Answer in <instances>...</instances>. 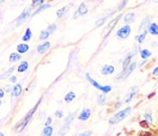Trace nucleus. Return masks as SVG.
Masks as SVG:
<instances>
[{"label": "nucleus", "mask_w": 158, "mask_h": 136, "mask_svg": "<svg viewBox=\"0 0 158 136\" xmlns=\"http://www.w3.org/2000/svg\"><path fill=\"white\" fill-rule=\"evenodd\" d=\"M49 31L48 30H43L41 33H40V40H47L49 37Z\"/></svg>", "instance_id": "obj_30"}, {"label": "nucleus", "mask_w": 158, "mask_h": 136, "mask_svg": "<svg viewBox=\"0 0 158 136\" xmlns=\"http://www.w3.org/2000/svg\"><path fill=\"white\" fill-rule=\"evenodd\" d=\"M131 111H132V107H126L125 110H121V111H119L116 115H114V116L110 118V121H109V123L110 124H116V123H119L120 121H124L129 113H131Z\"/></svg>", "instance_id": "obj_1"}, {"label": "nucleus", "mask_w": 158, "mask_h": 136, "mask_svg": "<svg viewBox=\"0 0 158 136\" xmlns=\"http://www.w3.org/2000/svg\"><path fill=\"white\" fill-rule=\"evenodd\" d=\"M30 12H31V9H28V10H25L23 13H22L20 14V16L18 17V19H17V21H16V25L17 26H19L22 23H23V21L29 17V16H30Z\"/></svg>", "instance_id": "obj_8"}, {"label": "nucleus", "mask_w": 158, "mask_h": 136, "mask_svg": "<svg viewBox=\"0 0 158 136\" xmlns=\"http://www.w3.org/2000/svg\"><path fill=\"white\" fill-rule=\"evenodd\" d=\"M42 134H43V135H46V136L52 135V134H53V128H52V127H49V125H46V128L43 129Z\"/></svg>", "instance_id": "obj_28"}, {"label": "nucleus", "mask_w": 158, "mask_h": 136, "mask_svg": "<svg viewBox=\"0 0 158 136\" xmlns=\"http://www.w3.org/2000/svg\"><path fill=\"white\" fill-rule=\"evenodd\" d=\"M144 119H145V122L147 124L152 123V115H151V112H145V115H144Z\"/></svg>", "instance_id": "obj_26"}, {"label": "nucleus", "mask_w": 158, "mask_h": 136, "mask_svg": "<svg viewBox=\"0 0 158 136\" xmlns=\"http://www.w3.org/2000/svg\"><path fill=\"white\" fill-rule=\"evenodd\" d=\"M90 115H91V110L90 109H85V110H83L80 113H79L78 118H79V121H86L90 117Z\"/></svg>", "instance_id": "obj_12"}, {"label": "nucleus", "mask_w": 158, "mask_h": 136, "mask_svg": "<svg viewBox=\"0 0 158 136\" xmlns=\"http://www.w3.org/2000/svg\"><path fill=\"white\" fill-rule=\"evenodd\" d=\"M105 100H107V98H105V94H99L98 97H97V102H98V104H104L105 103Z\"/></svg>", "instance_id": "obj_31"}, {"label": "nucleus", "mask_w": 158, "mask_h": 136, "mask_svg": "<svg viewBox=\"0 0 158 136\" xmlns=\"http://www.w3.org/2000/svg\"><path fill=\"white\" fill-rule=\"evenodd\" d=\"M41 100H42V99H40V100H38V102H37V104H36V105H35V106L32 107V109L30 110V112H29V113L26 115V116H25V118L23 119V122H22V123H19V124H18L17 127H16V130H17V131H22V130H23V129L25 128V125L28 124V122H29V121H30L31 116H32V115H34L35 110H36V109H37V106L40 105V103H41Z\"/></svg>", "instance_id": "obj_2"}, {"label": "nucleus", "mask_w": 158, "mask_h": 136, "mask_svg": "<svg viewBox=\"0 0 158 136\" xmlns=\"http://www.w3.org/2000/svg\"><path fill=\"white\" fill-rule=\"evenodd\" d=\"M49 7H50V5H49V4H42V5L38 7V9H37V10H36V11L32 13V16H36V14H38L40 12H42V11H45V10L49 9Z\"/></svg>", "instance_id": "obj_21"}, {"label": "nucleus", "mask_w": 158, "mask_h": 136, "mask_svg": "<svg viewBox=\"0 0 158 136\" xmlns=\"http://www.w3.org/2000/svg\"><path fill=\"white\" fill-rule=\"evenodd\" d=\"M146 35H147V30L142 31V33L140 36H136V37H135V40L139 42V44H141V43L144 42V40H145V37H146Z\"/></svg>", "instance_id": "obj_24"}, {"label": "nucleus", "mask_w": 158, "mask_h": 136, "mask_svg": "<svg viewBox=\"0 0 158 136\" xmlns=\"http://www.w3.org/2000/svg\"><path fill=\"white\" fill-rule=\"evenodd\" d=\"M135 67H136V62H131V63L128 64V67L125 68L124 72H122V73L116 78V80H124V79H126V78L135 69Z\"/></svg>", "instance_id": "obj_4"}, {"label": "nucleus", "mask_w": 158, "mask_h": 136, "mask_svg": "<svg viewBox=\"0 0 158 136\" xmlns=\"http://www.w3.org/2000/svg\"><path fill=\"white\" fill-rule=\"evenodd\" d=\"M108 18V16H105V17H103V18H101V19H98L97 21H96V26H101L102 24H104V21H105V19Z\"/></svg>", "instance_id": "obj_32"}, {"label": "nucleus", "mask_w": 158, "mask_h": 136, "mask_svg": "<svg viewBox=\"0 0 158 136\" xmlns=\"http://www.w3.org/2000/svg\"><path fill=\"white\" fill-rule=\"evenodd\" d=\"M28 66H29V64H28L26 61L22 62V63L19 64V66H18V72H19V73H23V72H25V70L28 69Z\"/></svg>", "instance_id": "obj_23"}, {"label": "nucleus", "mask_w": 158, "mask_h": 136, "mask_svg": "<svg viewBox=\"0 0 158 136\" xmlns=\"http://www.w3.org/2000/svg\"><path fill=\"white\" fill-rule=\"evenodd\" d=\"M86 13H88V6L83 3V4H80V6H79L78 11L74 13V18H77L79 16H84V14H86Z\"/></svg>", "instance_id": "obj_10"}, {"label": "nucleus", "mask_w": 158, "mask_h": 136, "mask_svg": "<svg viewBox=\"0 0 158 136\" xmlns=\"http://www.w3.org/2000/svg\"><path fill=\"white\" fill-rule=\"evenodd\" d=\"M13 69H14V67H11L10 69H7V70L5 72V73L3 74V75H0V80H4V79H6L7 76H10V75H11V73L13 72Z\"/></svg>", "instance_id": "obj_27"}, {"label": "nucleus", "mask_w": 158, "mask_h": 136, "mask_svg": "<svg viewBox=\"0 0 158 136\" xmlns=\"http://www.w3.org/2000/svg\"><path fill=\"white\" fill-rule=\"evenodd\" d=\"M114 66H111V64H105V66L102 67V74L103 75H109V74H113L114 73Z\"/></svg>", "instance_id": "obj_11"}, {"label": "nucleus", "mask_w": 158, "mask_h": 136, "mask_svg": "<svg viewBox=\"0 0 158 136\" xmlns=\"http://www.w3.org/2000/svg\"><path fill=\"white\" fill-rule=\"evenodd\" d=\"M55 116H56L57 118H61V117L63 116V113H62V111L59 110V111H56V112H55Z\"/></svg>", "instance_id": "obj_36"}, {"label": "nucleus", "mask_w": 158, "mask_h": 136, "mask_svg": "<svg viewBox=\"0 0 158 136\" xmlns=\"http://www.w3.org/2000/svg\"><path fill=\"white\" fill-rule=\"evenodd\" d=\"M151 20H152V17H151V16H147V17L144 18L140 26H139V31H145L146 29H149V26L151 24Z\"/></svg>", "instance_id": "obj_7"}, {"label": "nucleus", "mask_w": 158, "mask_h": 136, "mask_svg": "<svg viewBox=\"0 0 158 136\" xmlns=\"http://www.w3.org/2000/svg\"><path fill=\"white\" fill-rule=\"evenodd\" d=\"M49 48H50V43H49V42H45V43H42V44H40V46L37 47V52H38L40 54H45Z\"/></svg>", "instance_id": "obj_13"}, {"label": "nucleus", "mask_w": 158, "mask_h": 136, "mask_svg": "<svg viewBox=\"0 0 158 136\" xmlns=\"http://www.w3.org/2000/svg\"><path fill=\"white\" fill-rule=\"evenodd\" d=\"M138 91H139V87L138 86H133V87L128 91V93H127V96H126V98H125V103H129L131 100L133 99V97L138 93Z\"/></svg>", "instance_id": "obj_6"}, {"label": "nucleus", "mask_w": 158, "mask_h": 136, "mask_svg": "<svg viewBox=\"0 0 158 136\" xmlns=\"http://www.w3.org/2000/svg\"><path fill=\"white\" fill-rule=\"evenodd\" d=\"M31 36H32L31 30H30V29H26V31H25V33H24L23 37H22V40H23V41H29V40L31 38Z\"/></svg>", "instance_id": "obj_25"}, {"label": "nucleus", "mask_w": 158, "mask_h": 136, "mask_svg": "<svg viewBox=\"0 0 158 136\" xmlns=\"http://www.w3.org/2000/svg\"><path fill=\"white\" fill-rule=\"evenodd\" d=\"M18 60H20V54H11V56H10V61L11 62H16V61H18Z\"/></svg>", "instance_id": "obj_29"}, {"label": "nucleus", "mask_w": 158, "mask_h": 136, "mask_svg": "<svg viewBox=\"0 0 158 136\" xmlns=\"http://www.w3.org/2000/svg\"><path fill=\"white\" fill-rule=\"evenodd\" d=\"M20 92H22V86L19 84L14 85V87L12 88V96L13 97H18L20 94Z\"/></svg>", "instance_id": "obj_17"}, {"label": "nucleus", "mask_w": 158, "mask_h": 136, "mask_svg": "<svg viewBox=\"0 0 158 136\" xmlns=\"http://www.w3.org/2000/svg\"><path fill=\"white\" fill-rule=\"evenodd\" d=\"M86 79L90 81V84L93 86V87H96L97 90H99V91H102L103 93H108V92H110L111 91V87L110 86H102V85H99L96 80H93V79L89 75V74H86Z\"/></svg>", "instance_id": "obj_3"}, {"label": "nucleus", "mask_w": 158, "mask_h": 136, "mask_svg": "<svg viewBox=\"0 0 158 136\" xmlns=\"http://www.w3.org/2000/svg\"><path fill=\"white\" fill-rule=\"evenodd\" d=\"M147 31L153 36H158V25L156 23H151L149 29H147Z\"/></svg>", "instance_id": "obj_14"}, {"label": "nucleus", "mask_w": 158, "mask_h": 136, "mask_svg": "<svg viewBox=\"0 0 158 136\" xmlns=\"http://www.w3.org/2000/svg\"><path fill=\"white\" fill-rule=\"evenodd\" d=\"M50 123H52V118L49 117V118H47V121H46V125H49Z\"/></svg>", "instance_id": "obj_38"}, {"label": "nucleus", "mask_w": 158, "mask_h": 136, "mask_svg": "<svg viewBox=\"0 0 158 136\" xmlns=\"http://www.w3.org/2000/svg\"><path fill=\"white\" fill-rule=\"evenodd\" d=\"M5 1V0H0V3H4Z\"/></svg>", "instance_id": "obj_44"}, {"label": "nucleus", "mask_w": 158, "mask_h": 136, "mask_svg": "<svg viewBox=\"0 0 158 136\" xmlns=\"http://www.w3.org/2000/svg\"><path fill=\"white\" fill-rule=\"evenodd\" d=\"M11 81H12V82H16V81H17V78H16V76H12V78H11Z\"/></svg>", "instance_id": "obj_40"}, {"label": "nucleus", "mask_w": 158, "mask_h": 136, "mask_svg": "<svg viewBox=\"0 0 158 136\" xmlns=\"http://www.w3.org/2000/svg\"><path fill=\"white\" fill-rule=\"evenodd\" d=\"M127 3H128V0H122V3H121V4H120V6L117 7V10H119V11L124 10V9H125V6L127 5Z\"/></svg>", "instance_id": "obj_33"}, {"label": "nucleus", "mask_w": 158, "mask_h": 136, "mask_svg": "<svg viewBox=\"0 0 158 136\" xmlns=\"http://www.w3.org/2000/svg\"><path fill=\"white\" fill-rule=\"evenodd\" d=\"M74 117H76V113H71L70 116H68L66 119H65V125H63V128H62V129H66V128H67V127L72 123V121L74 119Z\"/></svg>", "instance_id": "obj_20"}, {"label": "nucleus", "mask_w": 158, "mask_h": 136, "mask_svg": "<svg viewBox=\"0 0 158 136\" xmlns=\"http://www.w3.org/2000/svg\"><path fill=\"white\" fill-rule=\"evenodd\" d=\"M76 98V94L73 92H68L66 96H65V102L66 103H70V102H72V100H73Z\"/></svg>", "instance_id": "obj_22"}, {"label": "nucleus", "mask_w": 158, "mask_h": 136, "mask_svg": "<svg viewBox=\"0 0 158 136\" xmlns=\"http://www.w3.org/2000/svg\"><path fill=\"white\" fill-rule=\"evenodd\" d=\"M68 10H70V6H68V5H67V6H63L62 9H60V10H57V12H56L57 17H59V18H62L65 14L68 12Z\"/></svg>", "instance_id": "obj_16"}, {"label": "nucleus", "mask_w": 158, "mask_h": 136, "mask_svg": "<svg viewBox=\"0 0 158 136\" xmlns=\"http://www.w3.org/2000/svg\"><path fill=\"white\" fill-rule=\"evenodd\" d=\"M124 19H125V21H126V24H129V23H132V21H134L135 14H134L133 12H129V13H127L126 16L124 17Z\"/></svg>", "instance_id": "obj_15"}, {"label": "nucleus", "mask_w": 158, "mask_h": 136, "mask_svg": "<svg viewBox=\"0 0 158 136\" xmlns=\"http://www.w3.org/2000/svg\"><path fill=\"white\" fill-rule=\"evenodd\" d=\"M136 52H138V47H135V48L132 50V53H129V54L125 57V60H124V69L128 67V64L131 63V59H132V57L135 55V53H136Z\"/></svg>", "instance_id": "obj_9"}, {"label": "nucleus", "mask_w": 158, "mask_h": 136, "mask_svg": "<svg viewBox=\"0 0 158 136\" xmlns=\"http://www.w3.org/2000/svg\"><path fill=\"white\" fill-rule=\"evenodd\" d=\"M129 35H131V25L122 26L121 29H119L117 32H116V36L119 38H127Z\"/></svg>", "instance_id": "obj_5"}, {"label": "nucleus", "mask_w": 158, "mask_h": 136, "mask_svg": "<svg viewBox=\"0 0 158 136\" xmlns=\"http://www.w3.org/2000/svg\"><path fill=\"white\" fill-rule=\"evenodd\" d=\"M47 30L49 31V33H50V35H52V33H53V32H54V31L56 30V25H55V24H53V25H50V26H49V27L47 29Z\"/></svg>", "instance_id": "obj_34"}, {"label": "nucleus", "mask_w": 158, "mask_h": 136, "mask_svg": "<svg viewBox=\"0 0 158 136\" xmlns=\"http://www.w3.org/2000/svg\"><path fill=\"white\" fill-rule=\"evenodd\" d=\"M140 56L142 57L144 60H147V59L151 57V52L149 49H141L140 50Z\"/></svg>", "instance_id": "obj_19"}, {"label": "nucleus", "mask_w": 158, "mask_h": 136, "mask_svg": "<svg viewBox=\"0 0 158 136\" xmlns=\"http://www.w3.org/2000/svg\"><path fill=\"white\" fill-rule=\"evenodd\" d=\"M80 135H83V136H86V135H92V133H83V134H80Z\"/></svg>", "instance_id": "obj_41"}, {"label": "nucleus", "mask_w": 158, "mask_h": 136, "mask_svg": "<svg viewBox=\"0 0 158 136\" xmlns=\"http://www.w3.org/2000/svg\"><path fill=\"white\" fill-rule=\"evenodd\" d=\"M4 94H5V91H4L3 88H0V98H3Z\"/></svg>", "instance_id": "obj_39"}, {"label": "nucleus", "mask_w": 158, "mask_h": 136, "mask_svg": "<svg viewBox=\"0 0 158 136\" xmlns=\"http://www.w3.org/2000/svg\"><path fill=\"white\" fill-rule=\"evenodd\" d=\"M17 50H18L19 54H24V53H26L28 50H29V46L25 44V43H22V44H19L17 47Z\"/></svg>", "instance_id": "obj_18"}, {"label": "nucleus", "mask_w": 158, "mask_h": 136, "mask_svg": "<svg viewBox=\"0 0 158 136\" xmlns=\"http://www.w3.org/2000/svg\"><path fill=\"white\" fill-rule=\"evenodd\" d=\"M0 105H1V102H0Z\"/></svg>", "instance_id": "obj_46"}, {"label": "nucleus", "mask_w": 158, "mask_h": 136, "mask_svg": "<svg viewBox=\"0 0 158 136\" xmlns=\"http://www.w3.org/2000/svg\"><path fill=\"white\" fill-rule=\"evenodd\" d=\"M152 75H153V76H157V75H158V66L152 70Z\"/></svg>", "instance_id": "obj_37"}, {"label": "nucleus", "mask_w": 158, "mask_h": 136, "mask_svg": "<svg viewBox=\"0 0 158 136\" xmlns=\"http://www.w3.org/2000/svg\"><path fill=\"white\" fill-rule=\"evenodd\" d=\"M43 4V0H32V6H38Z\"/></svg>", "instance_id": "obj_35"}, {"label": "nucleus", "mask_w": 158, "mask_h": 136, "mask_svg": "<svg viewBox=\"0 0 158 136\" xmlns=\"http://www.w3.org/2000/svg\"><path fill=\"white\" fill-rule=\"evenodd\" d=\"M121 104H122V102H119L116 105H115V107H120V106H121Z\"/></svg>", "instance_id": "obj_42"}, {"label": "nucleus", "mask_w": 158, "mask_h": 136, "mask_svg": "<svg viewBox=\"0 0 158 136\" xmlns=\"http://www.w3.org/2000/svg\"><path fill=\"white\" fill-rule=\"evenodd\" d=\"M5 90H6V91H11V87H10V86H6Z\"/></svg>", "instance_id": "obj_43"}, {"label": "nucleus", "mask_w": 158, "mask_h": 136, "mask_svg": "<svg viewBox=\"0 0 158 136\" xmlns=\"http://www.w3.org/2000/svg\"><path fill=\"white\" fill-rule=\"evenodd\" d=\"M3 135H4V134H3V133H0V136H3Z\"/></svg>", "instance_id": "obj_45"}]
</instances>
